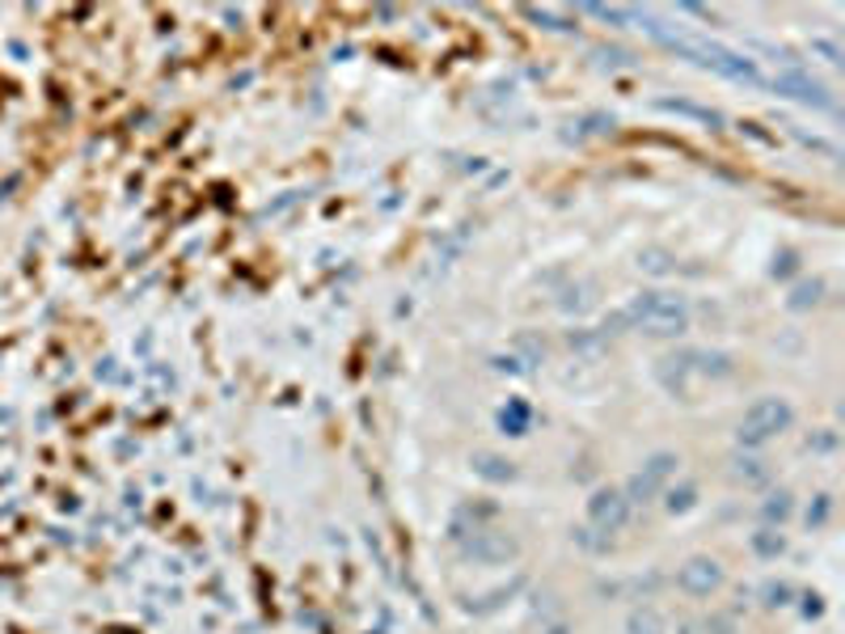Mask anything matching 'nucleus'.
I'll return each mask as SVG.
<instances>
[{"mask_svg":"<svg viewBox=\"0 0 845 634\" xmlns=\"http://www.w3.org/2000/svg\"><path fill=\"white\" fill-rule=\"evenodd\" d=\"M659 39L668 42L672 51H681V55H690L693 64H702V68H715V73H723V77L731 80H748V85H761V73L744 60V55H735L731 47H723V42H710V39H702V35H668V30H659V26H652Z\"/></svg>","mask_w":845,"mask_h":634,"instance_id":"f257e3e1","label":"nucleus"},{"mask_svg":"<svg viewBox=\"0 0 845 634\" xmlns=\"http://www.w3.org/2000/svg\"><path fill=\"white\" fill-rule=\"evenodd\" d=\"M621 321H630L634 330H647L655 339H672V334H685L690 330V309L681 296H668V292H643L630 301V309L621 314Z\"/></svg>","mask_w":845,"mask_h":634,"instance_id":"f03ea898","label":"nucleus"},{"mask_svg":"<svg viewBox=\"0 0 845 634\" xmlns=\"http://www.w3.org/2000/svg\"><path fill=\"white\" fill-rule=\"evenodd\" d=\"M791 419H795L791 402H782V397H757V402L744 410V419H740V428H735V440H740L744 448H761V444H769L773 436H782V432L791 428Z\"/></svg>","mask_w":845,"mask_h":634,"instance_id":"7ed1b4c3","label":"nucleus"},{"mask_svg":"<svg viewBox=\"0 0 845 634\" xmlns=\"http://www.w3.org/2000/svg\"><path fill=\"white\" fill-rule=\"evenodd\" d=\"M588 520L601 529V533H621L626 520H630V499L621 491H596L592 504H588Z\"/></svg>","mask_w":845,"mask_h":634,"instance_id":"20e7f679","label":"nucleus"},{"mask_svg":"<svg viewBox=\"0 0 845 634\" xmlns=\"http://www.w3.org/2000/svg\"><path fill=\"white\" fill-rule=\"evenodd\" d=\"M672 470H677V457L672 453H659V457H652L639 474L630 478V504H643V499H652L655 491L672 478Z\"/></svg>","mask_w":845,"mask_h":634,"instance_id":"39448f33","label":"nucleus"},{"mask_svg":"<svg viewBox=\"0 0 845 634\" xmlns=\"http://www.w3.org/2000/svg\"><path fill=\"white\" fill-rule=\"evenodd\" d=\"M677 584H681L690 596H710L719 584H723V571H719V562H710V558H693V562L681 567Z\"/></svg>","mask_w":845,"mask_h":634,"instance_id":"423d86ee","label":"nucleus"},{"mask_svg":"<svg viewBox=\"0 0 845 634\" xmlns=\"http://www.w3.org/2000/svg\"><path fill=\"white\" fill-rule=\"evenodd\" d=\"M465 555L478 558V562H507L516 555V542L507 533H500V529H487V533H474L465 542Z\"/></svg>","mask_w":845,"mask_h":634,"instance_id":"0eeeda50","label":"nucleus"},{"mask_svg":"<svg viewBox=\"0 0 845 634\" xmlns=\"http://www.w3.org/2000/svg\"><path fill=\"white\" fill-rule=\"evenodd\" d=\"M773 85H778L786 98H799V102H811V106H833L829 89H824L820 80L804 77V73H782V77H773Z\"/></svg>","mask_w":845,"mask_h":634,"instance_id":"6e6552de","label":"nucleus"},{"mask_svg":"<svg viewBox=\"0 0 845 634\" xmlns=\"http://www.w3.org/2000/svg\"><path fill=\"white\" fill-rule=\"evenodd\" d=\"M630 631L634 634H659V622H655L652 613H643V618H634V622H630Z\"/></svg>","mask_w":845,"mask_h":634,"instance_id":"1a4fd4ad","label":"nucleus"}]
</instances>
